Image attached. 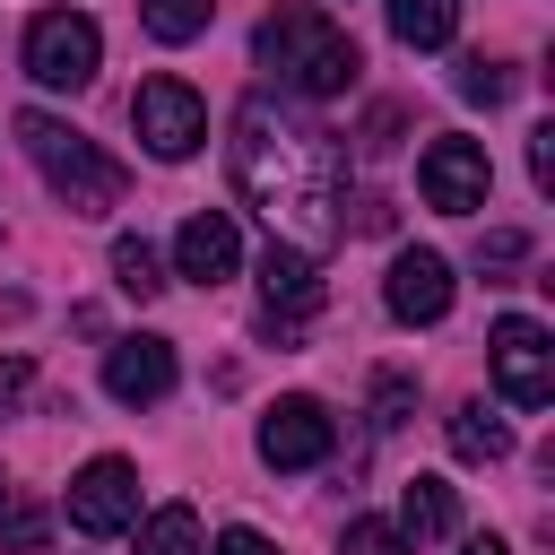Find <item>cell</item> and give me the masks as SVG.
Listing matches in <instances>:
<instances>
[{
	"mask_svg": "<svg viewBox=\"0 0 555 555\" xmlns=\"http://www.w3.org/2000/svg\"><path fill=\"white\" fill-rule=\"evenodd\" d=\"M208 555H278V546H269L260 529H243V520H234V529H217V546H208Z\"/></svg>",
	"mask_w": 555,
	"mask_h": 555,
	"instance_id": "cell-26",
	"label": "cell"
},
{
	"mask_svg": "<svg viewBox=\"0 0 555 555\" xmlns=\"http://www.w3.org/2000/svg\"><path fill=\"white\" fill-rule=\"evenodd\" d=\"M390 35L408 52H442L460 35V0H390Z\"/></svg>",
	"mask_w": 555,
	"mask_h": 555,
	"instance_id": "cell-15",
	"label": "cell"
},
{
	"mask_svg": "<svg viewBox=\"0 0 555 555\" xmlns=\"http://www.w3.org/2000/svg\"><path fill=\"white\" fill-rule=\"evenodd\" d=\"M382 304H390V321H442L451 312V260L442 251H399L390 278H382Z\"/></svg>",
	"mask_w": 555,
	"mask_h": 555,
	"instance_id": "cell-13",
	"label": "cell"
},
{
	"mask_svg": "<svg viewBox=\"0 0 555 555\" xmlns=\"http://www.w3.org/2000/svg\"><path fill=\"white\" fill-rule=\"evenodd\" d=\"M451 451H460V460H503V451H512V425H503L486 399H460V408H451Z\"/></svg>",
	"mask_w": 555,
	"mask_h": 555,
	"instance_id": "cell-16",
	"label": "cell"
},
{
	"mask_svg": "<svg viewBox=\"0 0 555 555\" xmlns=\"http://www.w3.org/2000/svg\"><path fill=\"white\" fill-rule=\"evenodd\" d=\"M416 191H425V208H442V217H477L486 191H494V165H486L477 139H425V156H416Z\"/></svg>",
	"mask_w": 555,
	"mask_h": 555,
	"instance_id": "cell-7",
	"label": "cell"
},
{
	"mask_svg": "<svg viewBox=\"0 0 555 555\" xmlns=\"http://www.w3.org/2000/svg\"><path fill=\"white\" fill-rule=\"evenodd\" d=\"M330 442H338V425H330V408L304 399V390L278 399V408L260 416V460H269V468H321Z\"/></svg>",
	"mask_w": 555,
	"mask_h": 555,
	"instance_id": "cell-10",
	"label": "cell"
},
{
	"mask_svg": "<svg viewBox=\"0 0 555 555\" xmlns=\"http://www.w3.org/2000/svg\"><path fill=\"white\" fill-rule=\"evenodd\" d=\"M17 139H26L35 173L52 182V199H61L69 217H113V208H121L130 173H121L95 139H78V130H69V121H52V113H17Z\"/></svg>",
	"mask_w": 555,
	"mask_h": 555,
	"instance_id": "cell-3",
	"label": "cell"
},
{
	"mask_svg": "<svg viewBox=\"0 0 555 555\" xmlns=\"http://www.w3.org/2000/svg\"><path fill=\"white\" fill-rule=\"evenodd\" d=\"M451 87H460L468 104H503V95H512V69H503V61H486V52H468V61L451 69Z\"/></svg>",
	"mask_w": 555,
	"mask_h": 555,
	"instance_id": "cell-20",
	"label": "cell"
},
{
	"mask_svg": "<svg viewBox=\"0 0 555 555\" xmlns=\"http://www.w3.org/2000/svg\"><path fill=\"white\" fill-rule=\"evenodd\" d=\"M460 555H512V546H503V538H468Z\"/></svg>",
	"mask_w": 555,
	"mask_h": 555,
	"instance_id": "cell-29",
	"label": "cell"
},
{
	"mask_svg": "<svg viewBox=\"0 0 555 555\" xmlns=\"http://www.w3.org/2000/svg\"><path fill=\"white\" fill-rule=\"evenodd\" d=\"M208 17H217V0H139V26L156 43H191V35H208Z\"/></svg>",
	"mask_w": 555,
	"mask_h": 555,
	"instance_id": "cell-18",
	"label": "cell"
},
{
	"mask_svg": "<svg viewBox=\"0 0 555 555\" xmlns=\"http://www.w3.org/2000/svg\"><path fill=\"white\" fill-rule=\"evenodd\" d=\"M0 503H9V477H0Z\"/></svg>",
	"mask_w": 555,
	"mask_h": 555,
	"instance_id": "cell-30",
	"label": "cell"
},
{
	"mask_svg": "<svg viewBox=\"0 0 555 555\" xmlns=\"http://www.w3.org/2000/svg\"><path fill=\"white\" fill-rule=\"evenodd\" d=\"M173 338H113V356H104V390L121 399V408H156L165 390H173Z\"/></svg>",
	"mask_w": 555,
	"mask_h": 555,
	"instance_id": "cell-12",
	"label": "cell"
},
{
	"mask_svg": "<svg viewBox=\"0 0 555 555\" xmlns=\"http://www.w3.org/2000/svg\"><path fill=\"white\" fill-rule=\"evenodd\" d=\"M408 399H416V390H408L399 373H382V382H373V425H408Z\"/></svg>",
	"mask_w": 555,
	"mask_h": 555,
	"instance_id": "cell-24",
	"label": "cell"
},
{
	"mask_svg": "<svg viewBox=\"0 0 555 555\" xmlns=\"http://www.w3.org/2000/svg\"><path fill=\"white\" fill-rule=\"evenodd\" d=\"M139 555H208L199 512H191V503H156V512H147V529H139Z\"/></svg>",
	"mask_w": 555,
	"mask_h": 555,
	"instance_id": "cell-17",
	"label": "cell"
},
{
	"mask_svg": "<svg viewBox=\"0 0 555 555\" xmlns=\"http://www.w3.org/2000/svg\"><path fill=\"white\" fill-rule=\"evenodd\" d=\"M113 286H121V295H139V304H147V295H165V269H156V251H147L139 234H121V243H113Z\"/></svg>",
	"mask_w": 555,
	"mask_h": 555,
	"instance_id": "cell-19",
	"label": "cell"
},
{
	"mask_svg": "<svg viewBox=\"0 0 555 555\" xmlns=\"http://www.w3.org/2000/svg\"><path fill=\"white\" fill-rule=\"evenodd\" d=\"M95 61H104L95 17H78V9H43V17L26 26V78H35V87L78 95V87L95 78Z\"/></svg>",
	"mask_w": 555,
	"mask_h": 555,
	"instance_id": "cell-4",
	"label": "cell"
},
{
	"mask_svg": "<svg viewBox=\"0 0 555 555\" xmlns=\"http://www.w3.org/2000/svg\"><path fill=\"white\" fill-rule=\"evenodd\" d=\"M139 520V468L130 460H87L78 477H69V529L78 538H113V529H130Z\"/></svg>",
	"mask_w": 555,
	"mask_h": 555,
	"instance_id": "cell-9",
	"label": "cell"
},
{
	"mask_svg": "<svg viewBox=\"0 0 555 555\" xmlns=\"http://www.w3.org/2000/svg\"><path fill=\"white\" fill-rule=\"evenodd\" d=\"M460 529V494L442 486V477H408V494H399V538H451Z\"/></svg>",
	"mask_w": 555,
	"mask_h": 555,
	"instance_id": "cell-14",
	"label": "cell"
},
{
	"mask_svg": "<svg viewBox=\"0 0 555 555\" xmlns=\"http://www.w3.org/2000/svg\"><path fill=\"white\" fill-rule=\"evenodd\" d=\"M520 260H529V234H512V225L477 243V269H520Z\"/></svg>",
	"mask_w": 555,
	"mask_h": 555,
	"instance_id": "cell-23",
	"label": "cell"
},
{
	"mask_svg": "<svg viewBox=\"0 0 555 555\" xmlns=\"http://www.w3.org/2000/svg\"><path fill=\"white\" fill-rule=\"evenodd\" d=\"M251 61L286 87V95H304V104H330V95H347L356 87V69H364V52H356V35L338 26V17H321V9H278V17H260V35H251Z\"/></svg>",
	"mask_w": 555,
	"mask_h": 555,
	"instance_id": "cell-2",
	"label": "cell"
},
{
	"mask_svg": "<svg viewBox=\"0 0 555 555\" xmlns=\"http://www.w3.org/2000/svg\"><path fill=\"white\" fill-rule=\"evenodd\" d=\"M338 555H408V538H399V520H347Z\"/></svg>",
	"mask_w": 555,
	"mask_h": 555,
	"instance_id": "cell-22",
	"label": "cell"
},
{
	"mask_svg": "<svg viewBox=\"0 0 555 555\" xmlns=\"http://www.w3.org/2000/svg\"><path fill=\"white\" fill-rule=\"evenodd\" d=\"M486 364H494V390H503L512 408H546V399H555V347H546V330H538L529 312H503V321H494Z\"/></svg>",
	"mask_w": 555,
	"mask_h": 555,
	"instance_id": "cell-6",
	"label": "cell"
},
{
	"mask_svg": "<svg viewBox=\"0 0 555 555\" xmlns=\"http://www.w3.org/2000/svg\"><path fill=\"white\" fill-rule=\"evenodd\" d=\"M173 269H182L191 286H225V278L243 269V234H234V217H225V208L182 217V234H173Z\"/></svg>",
	"mask_w": 555,
	"mask_h": 555,
	"instance_id": "cell-11",
	"label": "cell"
},
{
	"mask_svg": "<svg viewBox=\"0 0 555 555\" xmlns=\"http://www.w3.org/2000/svg\"><path fill=\"white\" fill-rule=\"evenodd\" d=\"M130 121H139L147 156H165V165L199 156V139H208V104H199V87H191V78H139Z\"/></svg>",
	"mask_w": 555,
	"mask_h": 555,
	"instance_id": "cell-5",
	"label": "cell"
},
{
	"mask_svg": "<svg viewBox=\"0 0 555 555\" xmlns=\"http://www.w3.org/2000/svg\"><path fill=\"white\" fill-rule=\"evenodd\" d=\"M43 538H52V512H43V503H9V512H0V546H17V555H35Z\"/></svg>",
	"mask_w": 555,
	"mask_h": 555,
	"instance_id": "cell-21",
	"label": "cell"
},
{
	"mask_svg": "<svg viewBox=\"0 0 555 555\" xmlns=\"http://www.w3.org/2000/svg\"><path fill=\"white\" fill-rule=\"evenodd\" d=\"M321 295H330V286H321V260L295 251V243H269V260H260V304H269L260 330H269V338H295V330L321 312Z\"/></svg>",
	"mask_w": 555,
	"mask_h": 555,
	"instance_id": "cell-8",
	"label": "cell"
},
{
	"mask_svg": "<svg viewBox=\"0 0 555 555\" xmlns=\"http://www.w3.org/2000/svg\"><path fill=\"white\" fill-rule=\"evenodd\" d=\"M529 182L555 191V130H529Z\"/></svg>",
	"mask_w": 555,
	"mask_h": 555,
	"instance_id": "cell-25",
	"label": "cell"
},
{
	"mask_svg": "<svg viewBox=\"0 0 555 555\" xmlns=\"http://www.w3.org/2000/svg\"><path fill=\"white\" fill-rule=\"evenodd\" d=\"M26 382H35V364H26V356H0V408H17Z\"/></svg>",
	"mask_w": 555,
	"mask_h": 555,
	"instance_id": "cell-27",
	"label": "cell"
},
{
	"mask_svg": "<svg viewBox=\"0 0 555 555\" xmlns=\"http://www.w3.org/2000/svg\"><path fill=\"white\" fill-rule=\"evenodd\" d=\"M225 165H234V191L269 217V243H295V251L321 260V251L347 234V147H338L321 121L251 95V104L234 113Z\"/></svg>",
	"mask_w": 555,
	"mask_h": 555,
	"instance_id": "cell-1",
	"label": "cell"
},
{
	"mask_svg": "<svg viewBox=\"0 0 555 555\" xmlns=\"http://www.w3.org/2000/svg\"><path fill=\"white\" fill-rule=\"evenodd\" d=\"M390 130H399V104H373V121H364V147H390Z\"/></svg>",
	"mask_w": 555,
	"mask_h": 555,
	"instance_id": "cell-28",
	"label": "cell"
}]
</instances>
